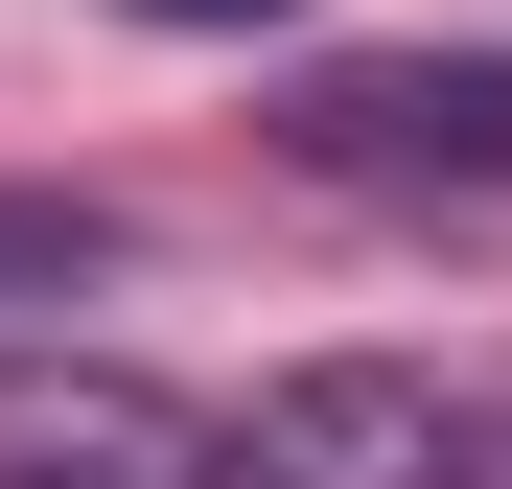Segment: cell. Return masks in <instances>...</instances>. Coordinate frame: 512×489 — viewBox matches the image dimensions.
<instances>
[{
    "label": "cell",
    "instance_id": "3957f363",
    "mask_svg": "<svg viewBox=\"0 0 512 489\" xmlns=\"http://www.w3.org/2000/svg\"><path fill=\"white\" fill-rule=\"evenodd\" d=\"M140 24H303V0H140Z\"/></svg>",
    "mask_w": 512,
    "mask_h": 489
},
{
    "label": "cell",
    "instance_id": "7a4b0ae2",
    "mask_svg": "<svg viewBox=\"0 0 512 489\" xmlns=\"http://www.w3.org/2000/svg\"><path fill=\"white\" fill-rule=\"evenodd\" d=\"M117 257H140V233H117L94 187H0V350H24V326H70Z\"/></svg>",
    "mask_w": 512,
    "mask_h": 489
},
{
    "label": "cell",
    "instance_id": "6da1fadb",
    "mask_svg": "<svg viewBox=\"0 0 512 489\" xmlns=\"http://www.w3.org/2000/svg\"><path fill=\"white\" fill-rule=\"evenodd\" d=\"M280 140L396 210H512V47H350L280 94Z\"/></svg>",
    "mask_w": 512,
    "mask_h": 489
}]
</instances>
